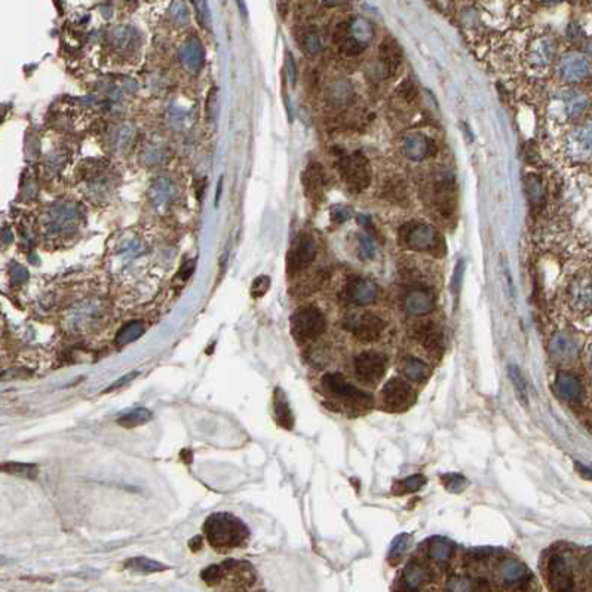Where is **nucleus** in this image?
<instances>
[{
    "label": "nucleus",
    "mask_w": 592,
    "mask_h": 592,
    "mask_svg": "<svg viewBox=\"0 0 592 592\" xmlns=\"http://www.w3.org/2000/svg\"><path fill=\"white\" fill-rule=\"evenodd\" d=\"M204 533L209 545L220 554L243 548L250 541L248 527L229 512L209 515L204 524Z\"/></svg>",
    "instance_id": "nucleus-1"
},
{
    "label": "nucleus",
    "mask_w": 592,
    "mask_h": 592,
    "mask_svg": "<svg viewBox=\"0 0 592 592\" xmlns=\"http://www.w3.org/2000/svg\"><path fill=\"white\" fill-rule=\"evenodd\" d=\"M373 26L361 17H353L340 22L334 31V40L344 55L361 54L373 40Z\"/></svg>",
    "instance_id": "nucleus-2"
},
{
    "label": "nucleus",
    "mask_w": 592,
    "mask_h": 592,
    "mask_svg": "<svg viewBox=\"0 0 592 592\" xmlns=\"http://www.w3.org/2000/svg\"><path fill=\"white\" fill-rule=\"evenodd\" d=\"M399 238L402 245L413 251L441 254L445 247L438 230L422 223L406 225L399 232Z\"/></svg>",
    "instance_id": "nucleus-3"
},
{
    "label": "nucleus",
    "mask_w": 592,
    "mask_h": 592,
    "mask_svg": "<svg viewBox=\"0 0 592 592\" xmlns=\"http://www.w3.org/2000/svg\"><path fill=\"white\" fill-rule=\"evenodd\" d=\"M336 166L340 177L343 178V182L351 189V191L362 192L368 186H370V182H371L370 163H368L367 158L362 153L355 152L351 154H343L337 161Z\"/></svg>",
    "instance_id": "nucleus-4"
},
{
    "label": "nucleus",
    "mask_w": 592,
    "mask_h": 592,
    "mask_svg": "<svg viewBox=\"0 0 592 592\" xmlns=\"http://www.w3.org/2000/svg\"><path fill=\"white\" fill-rule=\"evenodd\" d=\"M326 317L314 306L301 307L291 317V333L298 343L317 340L326 331Z\"/></svg>",
    "instance_id": "nucleus-5"
},
{
    "label": "nucleus",
    "mask_w": 592,
    "mask_h": 592,
    "mask_svg": "<svg viewBox=\"0 0 592 592\" xmlns=\"http://www.w3.org/2000/svg\"><path fill=\"white\" fill-rule=\"evenodd\" d=\"M322 387L327 394L333 395L346 404L355 407H370L371 406V395H368L358 386L349 383L346 378L339 373H328L322 377Z\"/></svg>",
    "instance_id": "nucleus-6"
},
{
    "label": "nucleus",
    "mask_w": 592,
    "mask_h": 592,
    "mask_svg": "<svg viewBox=\"0 0 592 592\" xmlns=\"http://www.w3.org/2000/svg\"><path fill=\"white\" fill-rule=\"evenodd\" d=\"M546 582L552 592H577L573 566L563 554H552L546 561Z\"/></svg>",
    "instance_id": "nucleus-7"
},
{
    "label": "nucleus",
    "mask_w": 592,
    "mask_h": 592,
    "mask_svg": "<svg viewBox=\"0 0 592 592\" xmlns=\"http://www.w3.org/2000/svg\"><path fill=\"white\" fill-rule=\"evenodd\" d=\"M343 327L353 336L365 343L376 342L382 337L385 331V321L371 312H358L344 318Z\"/></svg>",
    "instance_id": "nucleus-8"
},
{
    "label": "nucleus",
    "mask_w": 592,
    "mask_h": 592,
    "mask_svg": "<svg viewBox=\"0 0 592 592\" xmlns=\"http://www.w3.org/2000/svg\"><path fill=\"white\" fill-rule=\"evenodd\" d=\"M387 368V358L376 351H365L355 356L353 371L364 385L374 386L382 381Z\"/></svg>",
    "instance_id": "nucleus-9"
},
{
    "label": "nucleus",
    "mask_w": 592,
    "mask_h": 592,
    "mask_svg": "<svg viewBox=\"0 0 592 592\" xmlns=\"http://www.w3.org/2000/svg\"><path fill=\"white\" fill-rule=\"evenodd\" d=\"M317 243L309 234H298L294 239L291 248L287 254V272L288 275H296L314 263L317 257Z\"/></svg>",
    "instance_id": "nucleus-10"
},
{
    "label": "nucleus",
    "mask_w": 592,
    "mask_h": 592,
    "mask_svg": "<svg viewBox=\"0 0 592 592\" xmlns=\"http://www.w3.org/2000/svg\"><path fill=\"white\" fill-rule=\"evenodd\" d=\"M382 399L387 410L404 411L415 404L416 392L406 381L399 377H392L383 386Z\"/></svg>",
    "instance_id": "nucleus-11"
},
{
    "label": "nucleus",
    "mask_w": 592,
    "mask_h": 592,
    "mask_svg": "<svg viewBox=\"0 0 592 592\" xmlns=\"http://www.w3.org/2000/svg\"><path fill=\"white\" fill-rule=\"evenodd\" d=\"M378 297V287L370 279L353 276L343 287L342 298L355 306L371 305Z\"/></svg>",
    "instance_id": "nucleus-12"
},
{
    "label": "nucleus",
    "mask_w": 592,
    "mask_h": 592,
    "mask_svg": "<svg viewBox=\"0 0 592 592\" xmlns=\"http://www.w3.org/2000/svg\"><path fill=\"white\" fill-rule=\"evenodd\" d=\"M568 305L580 315L592 312V276L584 273L576 276L567 289Z\"/></svg>",
    "instance_id": "nucleus-13"
},
{
    "label": "nucleus",
    "mask_w": 592,
    "mask_h": 592,
    "mask_svg": "<svg viewBox=\"0 0 592 592\" xmlns=\"http://www.w3.org/2000/svg\"><path fill=\"white\" fill-rule=\"evenodd\" d=\"M500 584L509 589H524L531 580V573L527 566L517 558H506L497 568Z\"/></svg>",
    "instance_id": "nucleus-14"
},
{
    "label": "nucleus",
    "mask_w": 592,
    "mask_h": 592,
    "mask_svg": "<svg viewBox=\"0 0 592 592\" xmlns=\"http://www.w3.org/2000/svg\"><path fill=\"white\" fill-rule=\"evenodd\" d=\"M592 72V64L588 57L582 54H567L563 57L560 67H558V74L563 81L577 83L585 81Z\"/></svg>",
    "instance_id": "nucleus-15"
},
{
    "label": "nucleus",
    "mask_w": 592,
    "mask_h": 592,
    "mask_svg": "<svg viewBox=\"0 0 592 592\" xmlns=\"http://www.w3.org/2000/svg\"><path fill=\"white\" fill-rule=\"evenodd\" d=\"M413 336L431 353L440 355L444 348L442 330L433 322H422L416 326Z\"/></svg>",
    "instance_id": "nucleus-16"
},
{
    "label": "nucleus",
    "mask_w": 592,
    "mask_h": 592,
    "mask_svg": "<svg viewBox=\"0 0 592 592\" xmlns=\"http://www.w3.org/2000/svg\"><path fill=\"white\" fill-rule=\"evenodd\" d=\"M453 182L454 178H451V174H441L438 175V180L433 182L435 205H437L440 214L450 216L453 212V202H454Z\"/></svg>",
    "instance_id": "nucleus-17"
},
{
    "label": "nucleus",
    "mask_w": 592,
    "mask_h": 592,
    "mask_svg": "<svg viewBox=\"0 0 592 592\" xmlns=\"http://www.w3.org/2000/svg\"><path fill=\"white\" fill-rule=\"evenodd\" d=\"M437 152L435 143L422 134H410L404 140V153L411 161H423Z\"/></svg>",
    "instance_id": "nucleus-18"
},
{
    "label": "nucleus",
    "mask_w": 592,
    "mask_h": 592,
    "mask_svg": "<svg viewBox=\"0 0 592 592\" xmlns=\"http://www.w3.org/2000/svg\"><path fill=\"white\" fill-rule=\"evenodd\" d=\"M568 149L575 158H592V124H585L572 132L568 138Z\"/></svg>",
    "instance_id": "nucleus-19"
},
{
    "label": "nucleus",
    "mask_w": 592,
    "mask_h": 592,
    "mask_svg": "<svg viewBox=\"0 0 592 592\" xmlns=\"http://www.w3.org/2000/svg\"><path fill=\"white\" fill-rule=\"evenodd\" d=\"M550 353L557 361H570L577 353V344L568 333H555L550 340Z\"/></svg>",
    "instance_id": "nucleus-20"
},
{
    "label": "nucleus",
    "mask_w": 592,
    "mask_h": 592,
    "mask_svg": "<svg viewBox=\"0 0 592 592\" xmlns=\"http://www.w3.org/2000/svg\"><path fill=\"white\" fill-rule=\"evenodd\" d=\"M429 570L426 567L416 561H410L404 572H402V589L404 592H419L422 586L428 582Z\"/></svg>",
    "instance_id": "nucleus-21"
},
{
    "label": "nucleus",
    "mask_w": 592,
    "mask_h": 592,
    "mask_svg": "<svg viewBox=\"0 0 592 592\" xmlns=\"http://www.w3.org/2000/svg\"><path fill=\"white\" fill-rule=\"evenodd\" d=\"M404 306L410 315H415V317L428 315L433 309V297L428 289H423V288L413 289V291H410L406 296Z\"/></svg>",
    "instance_id": "nucleus-22"
},
{
    "label": "nucleus",
    "mask_w": 592,
    "mask_h": 592,
    "mask_svg": "<svg viewBox=\"0 0 592 592\" xmlns=\"http://www.w3.org/2000/svg\"><path fill=\"white\" fill-rule=\"evenodd\" d=\"M301 180H303L305 191L309 198H318L327 183L326 173L319 163H309Z\"/></svg>",
    "instance_id": "nucleus-23"
},
{
    "label": "nucleus",
    "mask_w": 592,
    "mask_h": 592,
    "mask_svg": "<svg viewBox=\"0 0 592 592\" xmlns=\"http://www.w3.org/2000/svg\"><path fill=\"white\" fill-rule=\"evenodd\" d=\"M401 371L404 373V376L408 378V381L415 382V383H423L428 381V377L431 376V368L429 365L416 358V356H407L402 362Z\"/></svg>",
    "instance_id": "nucleus-24"
},
{
    "label": "nucleus",
    "mask_w": 592,
    "mask_h": 592,
    "mask_svg": "<svg viewBox=\"0 0 592 592\" xmlns=\"http://www.w3.org/2000/svg\"><path fill=\"white\" fill-rule=\"evenodd\" d=\"M381 61L385 70L394 73L402 63V49L394 39H386L381 47Z\"/></svg>",
    "instance_id": "nucleus-25"
},
{
    "label": "nucleus",
    "mask_w": 592,
    "mask_h": 592,
    "mask_svg": "<svg viewBox=\"0 0 592 592\" xmlns=\"http://www.w3.org/2000/svg\"><path fill=\"white\" fill-rule=\"evenodd\" d=\"M558 394L567 401H577L582 395V387L577 378L568 373H560L557 376L555 382Z\"/></svg>",
    "instance_id": "nucleus-26"
},
{
    "label": "nucleus",
    "mask_w": 592,
    "mask_h": 592,
    "mask_svg": "<svg viewBox=\"0 0 592 592\" xmlns=\"http://www.w3.org/2000/svg\"><path fill=\"white\" fill-rule=\"evenodd\" d=\"M453 555V545L444 538H433L428 545V558L440 566L449 563Z\"/></svg>",
    "instance_id": "nucleus-27"
},
{
    "label": "nucleus",
    "mask_w": 592,
    "mask_h": 592,
    "mask_svg": "<svg viewBox=\"0 0 592 592\" xmlns=\"http://www.w3.org/2000/svg\"><path fill=\"white\" fill-rule=\"evenodd\" d=\"M273 410H275V416H276L278 423L285 429H293V426H294L293 413H291V408H289L288 401H287V398H285V395H284L281 389L275 390Z\"/></svg>",
    "instance_id": "nucleus-28"
},
{
    "label": "nucleus",
    "mask_w": 592,
    "mask_h": 592,
    "mask_svg": "<svg viewBox=\"0 0 592 592\" xmlns=\"http://www.w3.org/2000/svg\"><path fill=\"white\" fill-rule=\"evenodd\" d=\"M561 102L568 118H577L579 115H582L584 110L588 107V98L577 91L563 93Z\"/></svg>",
    "instance_id": "nucleus-29"
},
{
    "label": "nucleus",
    "mask_w": 592,
    "mask_h": 592,
    "mask_svg": "<svg viewBox=\"0 0 592 592\" xmlns=\"http://www.w3.org/2000/svg\"><path fill=\"white\" fill-rule=\"evenodd\" d=\"M410 545H411L410 534L407 533L398 534L392 541V543H390V548L387 552V561L392 566H397L399 561H402V558L406 557L407 551L410 550Z\"/></svg>",
    "instance_id": "nucleus-30"
},
{
    "label": "nucleus",
    "mask_w": 592,
    "mask_h": 592,
    "mask_svg": "<svg viewBox=\"0 0 592 592\" xmlns=\"http://www.w3.org/2000/svg\"><path fill=\"white\" fill-rule=\"evenodd\" d=\"M508 376L509 381L515 389V394L520 399V402L522 406L529 404V395H527V386H526V381H524V376L520 370V367L515 364H509L508 365Z\"/></svg>",
    "instance_id": "nucleus-31"
},
{
    "label": "nucleus",
    "mask_w": 592,
    "mask_h": 592,
    "mask_svg": "<svg viewBox=\"0 0 592 592\" xmlns=\"http://www.w3.org/2000/svg\"><path fill=\"white\" fill-rule=\"evenodd\" d=\"M152 417H153L152 411H149L147 408H136V410L129 411L128 415L122 416L118 420V423L120 424V426H124L127 429H132L136 426H140V424L147 423L149 420H152Z\"/></svg>",
    "instance_id": "nucleus-32"
},
{
    "label": "nucleus",
    "mask_w": 592,
    "mask_h": 592,
    "mask_svg": "<svg viewBox=\"0 0 592 592\" xmlns=\"http://www.w3.org/2000/svg\"><path fill=\"white\" fill-rule=\"evenodd\" d=\"M424 484H426V478L422 474H415L398 481L394 487V491L397 495H410L415 493V491H419L422 487H424Z\"/></svg>",
    "instance_id": "nucleus-33"
},
{
    "label": "nucleus",
    "mask_w": 592,
    "mask_h": 592,
    "mask_svg": "<svg viewBox=\"0 0 592 592\" xmlns=\"http://www.w3.org/2000/svg\"><path fill=\"white\" fill-rule=\"evenodd\" d=\"M125 566L131 568V570L138 572V573H156V572H162L166 568L163 564L147 560V558H132V560L127 561Z\"/></svg>",
    "instance_id": "nucleus-34"
},
{
    "label": "nucleus",
    "mask_w": 592,
    "mask_h": 592,
    "mask_svg": "<svg viewBox=\"0 0 592 592\" xmlns=\"http://www.w3.org/2000/svg\"><path fill=\"white\" fill-rule=\"evenodd\" d=\"M143 333H144V327H143L141 322H131L119 331L118 337H116V343L119 346H125L128 343H132L134 340H137L138 337H141Z\"/></svg>",
    "instance_id": "nucleus-35"
},
{
    "label": "nucleus",
    "mask_w": 592,
    "mask_h": 592,
    "mask_svg": "<svg viewBox=\"0 0 592 592\" xmlns=\"http://www.w3.org/2000/svg\"><path fill=\"white\" fill-rule=\"evenodd\" d=\"M447 592H477V586L465 575H453L447 580Z\"/></svg>",
    "instance_id": "nucleus-36"
},
{
    "label": "nucleus",
    "mask_w": 592,
    "mask_h": 592,
    "mask_svg": "<svg viewBox=\"0 0 592 592\" xmlns=\"http://www.w3.org/2000/svg\"><path fill=\"white\" fill-rule=\"evenodd\" d=\"M551 57H552V45L548 40L543 39V40H539L538 43H536V47H534L533 54H531V58L536 64H539V65L548 64Z\"/></svg>",
    "instance_id": "nucleus-37"
},
{
    "label": "nucleus",
    "mask_w": 592,
    "mask_h": 592,
    "mask_svg": "<svg viewBox=\"0 0 592 592\" xmlns=\"http://www.w3.org/2000/svg\"><path fill=\"white\" fill-rule=\"evenodd\" d=\"M2 469L8 474H14L18 477H26V478H36L38 477V467L33 465H22V463H5Z\"/></svg>",
    "instance_id": "nucleus-38"
},
{
    "label": "nucleus",
    "mask_w": 592,
    "mask_h": 592,
    "mask_svg": "<svg viewBox=\"0 0 592 592\" xmlns=\"http://www.w3.org/2000/svg\"><path fill=\"white\" fill-rule=\"evenodd\" d=\"M358 242H360V255L362 257V259L373 260L377 254V247L371 234H365V233L360 234Z\"/></svg>",
    "instance_id": "nucleus-39"
},
{
    "label": "nucleus",
    "mask_w": 592,
    "mask_h": 592,
    "mask_svg": "<svg viewBox=\"0 0 592 592\" xmlns=\"http://www.w3.org/2000/svg\"><path fill=\"white\" fill-rule=\"evenodd\" d=\"M441 483L449 491H453V493H461L466 486V479L461 474H445L441 477Z\"/></svg>",
    "instance_id": "nucleus-40"
},
{
    "label": "nucleus",
    "mask_w": 592,
    "mask_h": 592,
    "mask_svg": "<svg viewBox=\"0 0 592 592\" xmlns=\"http://www.w3.org/2000/svg\"><path fill=\"white\" fill-rule=\"evenodd\" d=\"M526 191L533 204H539L543 199V187L541 180L536 175H530L526 180Z\"/></svg>",
    "instance_id": "nucleus-41"
},
{
    "label": "nucleus",
    "mask_w": 592,
    "mask_h": 592,
    "mask_svg": "<svg viewBox=\"0 0 592 592\" xmlns=\"http://www.w3.org/2000/svg\"><path fill=\"white\" fill-rule=\"evenodd\" d=\"M269 288H271V278L269 276H264V275L257 276L253 281V285H251V296L254 298H260L267 291H269Z\"/></svg>",
    "instance_id": "nucleus-42"
},
{
    "label": "nucleus",
    "mask_w": 592,
    "mask_h": 592,
    "mask_svg": "<svg viewBox=\"0 0 592 592\" xmlns=\"http://www.w3.org/2000/svg\"><path fill=\"white\" fill-rule=\"evenodd\" d=\"M463 273H465V262L462 259H459V262H457V264L454 267L453 276H451V291H453L454 296L461 293L462 282H463Z\"/></svg>",
    "instance_id": "nucleus-43"
},
{
    "label": "nucleus",
    "mask_w": 592,
    "mask_h": 592,
    "mask_svg": "<svg viewBox=\"0 0 592 592\" xmlns=\"http://www.w3.org/2000/svg\"><path fill=\"white\" fill-rule=\"evenodd\" d=\"M352 217V209L344 205H334L331 208V220L336 225H342V223L348 221Z\"/></svg>",
    "instance_id": "nucleus-44"
},
{
    "label": "nucleus",
    "mask_w": 592,
    "mask_h": 592,
    "mask_svg": "<svg viewBox=\"0 0 592 592\" xmlns=\"http://www.w3.org/2000/svg\"><path fill=\"white\" fill-rule=\"evenodd\" d=\"M398 94H401V97L407 99V102H411V99H415L417 95V88L411 81H404L398 88Z\"/></svg>",
    "instance_id": "nucleus-45"
},
{
    "label": "nucleus",
    "mask_w": 592,
    "mask_h": 592,
    "mask_svg": "<svg viewBox=\"0 0 592 592\" xmlns=\"http://www.w3.org/2000/svg\"><path fill=\"white\" fill-rule=\"evenodd\" d=\"M305 48L309 54H317L321 51L322 48V42L319 39L318 35H307L306 40H305Z\"/></svg>",
    "instance_id": "nucleus-46"
},
{
    "label": "nucleus",
    "mask_w": 592,
    "mask_h": 592,
    "mask_svg": "<svg viewBox=\"0 0 592 592\" xmlns=\"http://www.w3.org/2000/svg\"><path fill=\"white\" fill-rule=\"evenodd\" d=\"M287 73L289 76V81H291V83L294 85L296 79H297V67H296V63H294L291 54H289V52L287 54Z\"/></svg>",
    "instance_id": "nucleus-47"
},
{
    "label": "nucleus",
    "mask_w": 592,
    "mask_h": 592,
    "mask_svg": "<svg viewBox=\"0 0 592 592\" xmlns=\"http://www.w3.org/2000/svg\"><path fill=\"white\" fill-rule=\"evenodd\" d=\"M10 278H13V281H14V282H17V284H22L24 281H27L29 275H27V271L24 269V267L15 266V271L10 272Z\"/></svg>",
    "instance_id": "nucleus-48"
},
{
    "label": "nucleus",
    "mask_w": 592,
    "mask_h": 592,
    "mask_svg": "<svg viewBox=\"0 0 592 592\" xmlns=\"http://www.w3.org/2000/svg\"><path fill=\"white\" fill-rule=\"evenodd\" d=\"M138 376V371H134V373H131V374H127L125 377H122V378H119V381H116V383H113L111 385L107 390H104V394L106 392H110V390H113V389H116V387H120V386H124L127 382H131L134 377H137Z\"/></svg>",
    "instance_id": "nucleus-49"
},
{
    "label": "nucleus",
    "mask_w": 592,
    "mask_h": 592,
    "mask_svg": "<svg viewBox=\"0 0 592 592\" xmlns=\"http://www.w3.org/2000/svg\"><path fill=\"white\" fill-rule=\"evenodd\" d=\"M193 271H195V260L192 262V264L189 266V263H186L183 267H182V271H180V275L183 279H187V278H191V275L193 273Z\"/></svg>",
    "instance_id": "nucleus-50"
},
{
    "label": "nucleus",
    "mask_w": 592,
    "mask_h": 592,
    "mask_svg": "<svg viewBox=\"0 0 592 592\" xmlns=\"http://www.w3.org/2000/svg\"><path fill=\"white\" fill-rule=\"evenodd\" d=\"M586 362H588L589 371L592 373V343L589 344V348H588V351H586Z\"/></svg>",
    "instance_id": "nucleus-51"
},
{
    "label": "nucleus",
    "mask_w": 592,
    "mask_h": 592,
    "mask_svg": "<svg viewBox=\"0 0 592 592\" xmlns=\"http://www.w3.org/2000/svg\"><path fill=\"white\" fill-rule=\"evenodd\" d=\"M221 183H223V178H220V182H218V187H217V189H218V191H217V198H216V199H217V202H218V199H220V193H221Z\"/></svg>",
    "instance_id": "nucleus-52"
},
{
    "label": "nucleus",
    "mask_w": 592,
    "mask_h": 592,
    "mask_svg": "<svg viewBox=\"0 0 592 592\" xmlns=\"http://www.w3.org/2000/svg\"><path fill=\"white\" fill-rule=\"evenodd\" d=\"M429 592H435V591H429Z\"/></svg>",
    "instance_id": "nucleus-53"
}]
</instances>
